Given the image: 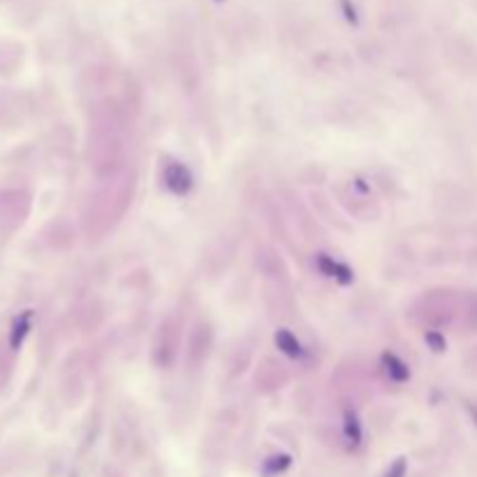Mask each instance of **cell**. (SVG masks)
<instances>
[{
  "label": "cell",
  "instance_id": "cell-8",
  "mask_svg": "<svg viewBox=\"0 0 477 477\" xmlns=\"http://www.w3.org/2000/svg\"><path fill=\"white\" fill-rule=\"evenodd\" d=\"M405 470H407V461H405V458H399V461L389 468V473L384 477H405Z\"/></svg>",
  "mask_w": 477,
  "mask_h": 477
},
{
  "label": "cell",
  "instance_id": "cell-5",
  "mask_svg": "<svg viewBox=\"0 0 477 477\" xmlns=\"http://www.w3.org/2000/svg\"><path fill=\"white\" fill-rule=\"evenodd\" d=\"M275 345H277L286 357H293V359L301 357V342H298V338L291 331H286V328H279V331L275 333Z\"/></svg>",
  "mask_w": 477,
  "mask_h": 477
},
{
  "label": "cell",
  "instance_id": "cell-7",
  "mask_svg": "<svg viewBox=\"0 0 477 477\" xmlns=\"http://www.w3.org/2000/svg\"><path fill=\"white\" fill-rule=\"evenodd\" d=\"M340 10H342L345 19L350 21L352 26H359V12H357V8H354L352 0H340Z\"/></svg>",
  "mask_w": 477,
  "mask_h": 477
},
{
  "label": "cell",
  "instance_id": "cell-1",
  "mask_svg": "<svg viewBox=\"0 0 477 477\" xmlns=\"http://www.w3.org/2000/svg\"><path fill=\"white\" fill-rule=\"evenodd\" d=\"M163 184L168 187L170 193L175 195H187L193 189V175L184 163L170 161L166 168H163Z\"/></svg>",
  "mask_w": 477,
  "mask_h": 477
},
{
  "label": "cell",
  "instance_id": "cell-6",
  "mask_svg": "<svg viewBox=\"0 0 477 477\" xmlns=\"http://www.w3.org/2000/svg\"><path fill=\"white\" fill-rule=\"evenodd\" d=\"M291 466V456L286 454H275L263 463V475L266 477H275V475H282L284 470H289Z\"/></svg>",
  "mask_w": 477,
  "mask_h": 477
},
{
  "label": "cell",
  "instance_id": "cell-4",
  "mask_svg": "<svg viewBox=\"0 0 477 477\" xmlns=\"http://www.w3.org/2000/svg\"><path fill=\"white\" fill-rule=\"evenodd\" d=\"M382 363H384V370H387V375H389L394 382H405V380H410V368H407V363H405V361H403L401 357H396L394 352H384V354H382Z\"/></svg>",
  "mask_w": 477,
  "mask_h": 477
},
{
  "label": "cell",
  "instance_id": "cell-9",
  "mask_svg": "<svg viewBox=\"0 0 477 477\" xmlns=\"http://www.w3.org/2000/svg\"><path fill=\"white\" fill-rule=\"evenodd\" d=\"M426 342L433 347V352L445 350V340H443V335H438V333H426Z\"/></svg>",
  "mask_w": 477,
  "mask_h": 477
},
{
  "label": "cell",
  "instance_id": "cell-10",
  "mask_svg": "<svg viewBox=\"0 0 477 477\" xmlns=\"http://www.w3.org/2000/svg\"><path fill=\"white\" fill-rule=\"evenodd\" d=\"M215 3H222V0H215Z\"/></svg>",
  "mask_w": 477,
  "mask_h": 477
},
{
  "label": "cell",
  "instance_id": "cell-3",
  "mask_svg": "<svg viewBox=\"0 0 477 477\" xmlns=\"http://www.w3.org/2000/svg\"><path fill=\"white\" fill-rule=\"evenodd\" d=\"M342 431H345V440L347 445L354 449L361 445L363 440V429H361V421H359V414L354 410H345V417H342Z\"/></svg>",
  "mask_w": 477,
  "mask_h": 477
},
{
  "label": "cell",
  "instance_id": "cell-2",
  "mask_svg": "<svg viewBox=\"0 0 477 477\" xmlns=\"http://www.w3.org/2000/svg\"><path fill=\"white\" fill-rule=\"evenodd\" d=\"M317 263H319V268H321L324 273L328 275V277L338 279L340 284H350L352 279H354L352 268H350V266H345V263H340V261H333L331 256L319 254V259H317Z\"/></svg>",
  "mask_w": 477,
  "mask_h": 477
}]
</instances>
